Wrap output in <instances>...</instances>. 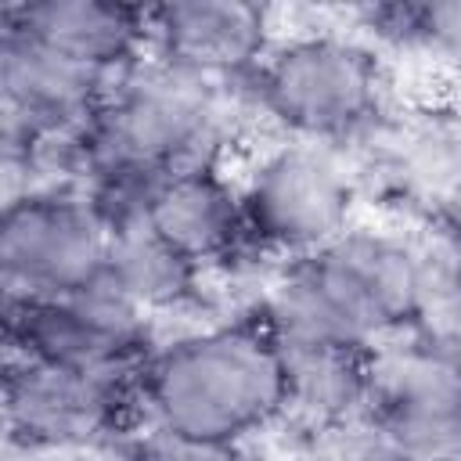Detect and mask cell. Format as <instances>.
<instances>
[{"mask_svg":"<svg viewBox=\"0 0 461 461\" xmlns=\"http://www.w3.org/2000/svg\"><path fill=\"white\" fill-rule=\"evenodd\" d=\"M425 267L396 238L342 230L306 252L267 303V331L277 342H324L364 349L375 335L418 317Z\"/></svg>","mask_w":461,"mask_h":461,"instance_id":"obj_1","label":"cell"},{"mask_svg":"<svg viewBox=\"0 0 461 461\" xmlns=\"http://www.w3.org/2000/svg\"><path fill=\"white\" fill-rule=\"evenodd\" d=\"M144 393L162 429L234 443L288 403L270 331L216 328L166 346L144 367Z\"/></svg>","mask_w":461,"mask_h":461,"instance_id":"obj_2","label":"cell"},{"mask_svg":"<svg viewBox=\"0 0 461 461\" xmlns=\"http://www.w3.org/2000/svg\"><path fill=\"white\" fill-rule=\"evenodd\" d=\"M220 126V94L212 79L184 72L162 58L130 61L115 72V90L104 86L86 119L83 155L94 169L155 166L191 169L212 166L209 148Z\"/></svg>","mask_w":461,"mask_h":461,"instance_id":"obj_3","label":"cell"},{"mask_svg":"<svg viewBox=\"0 0 461 461\" xmlns=\"http://www.w3.org/2000/svg\"><path fill=\"white\" fill-rule=\"evenodd\" d=\"M259 101L299 137H349L375 115L378 61L353 40L303 36L259 68Z\"/></svg>","mask_w":461,"mask_h":461,"instance_id":"obj_4","label":"cell"},{"mask_svg":"<svg viewBox=\"0 0 461 461\" xmlns=\"http://www.w3.org/2000/svg\"><path fill=\"white\" fill-rule=\"evenodd\" d=\"M104 241L86 198L25 191L0 209V285L25 292L22 299L65 295L101 270Z\"/></svg>","mask_w":461,"mask_h":461,"instance_id":"obj_5","label":"cell"},{"mask_svg":"<svg viewBox=\"0 0 461 461\" xmlns=\"http://www.w3.org/2000/svg\"><path fill=\"white\" fill-rule=\"evenodd\" d=\"M238 198L245 234L259 245L313 252L342 234L353 205V180L328 148L288 144L259 162Z\"/></svg>","mask_w":461,"mask_h":461,"instance_id":"obj_6","label":"cell"},{"mask_svg":"<svg viewBox=\"0 0 461 461\" xmlns=\"http://www.w3.org/2000/svg\"><path fill=\"white\" fill-rule=\"evenodd\" d=\"M7 335L29 360L72 371H119L144 342V310L101 270L54 299H18Z\"/></svg>","mask_w":461,"mask_h":461,"instance_id":"obj_7","label":"cell"},{"mask_svg":"<svg viewBox=\"0 0 461 461\" xmlns=\"http://www.w3.org/2000/svg\"><path fill=\"white\" fill-rule=\"evenodd\" d=\"M7 425L43 447H76L104 436L119 411L115 371H72L22 357L0 389Z\"/></svg>","mask_w":461,"mask_h":461,"instance_id":"obj_8","label":"cell"},{"mask_svg":"<svg viewBox=\"0 0 461 461\" xmlns=\"http://www.w3.org/2000/svg\"><path fill=\"white\" fill-rule=\"evenodd\" d=\"M158 58L202 79L249 72L267 47V11L241 0H176L148 11Z\"/></svg>","mask_w":461,"mask_h":461,"instance_id":"obj_9","label":"cell"},{"mask_svg":"<svg viewBox=\"0 0 461 461\" xmlns=\"http://www.w3.org/2000/svg\"><path fill=\"white\" fill-rule=\"evenodd\" d=\"M0 14L36 47L104 76L126 68L148 36V11L104 0H43Z\"/></svg>","mask_w":461,"mask_h":461,"instance_id":"obj_10","label":"cell"},{"mask_svg":"<svg viewBox=\"0 0 461 461\" xmlns=\"http://www.w3.org/2000/svg\"><path fill=\"white\" fill-rule=\"evenodd\" d=\"M144 223L194 267L227 256L245 238L241 198L212 166L169 173Z\"/></svg>","mask_w":461,"mask_h":461,"instance_id":"obj_11","label":"cell"},{"mask_svg":"<svg viewBox=\"0 0 461 461\" xmlns=\"http://www.w3.org/2000/svg\"><path fill=\"white\" fill-rule=\"evenodd\" d=\"M385 425L396 447L411 457H454L457 443V385L450 367L421 360L389 389Z\"/></svg>","mask_w":461,"mask_h":461,"instance_id":"obj_12","label":"cell"},{"mask_svg":"<svg viewBox=\"0 0 461 461\" xmlns=\"http://www.w3.org/2000/svg\"><path fill=\"white\" fill-rule=\"evenodd\" d=\"M101 274L144 313L191 295L198 267L162 241L148 223H130L108 234Z\"/></svg>","mask_w":461,"mask_h":461,"instance_id":"obj_13","label":"cell"},{"mask_svg":"<svg viewBox=\"0 0 461 461\" xmlns=\"http://www.w3.org/2000/svg\"><path fill=\"white\" fill-rule=\"evenodd\" d=\"M281 371L288 400L313 407L321 414L346 411L367 389V360L364 349L353 346H324V342H277Z\"/></svg>","mask_w":461,"mask_h":461,"instance_id":"obj_14","label":"cell"},{"mask_svg":"<svg viewBox=\"0 0 461 461\" xmlns=\"http://www.w3.org/2000/svg\"><path fill=\"white\" fill-rule=\"evenodd\" d=\"M371 25H378V32L389 40L443 43L447 50H454L461 7L454 0H447V4H389L371 14Z\"/></svg>","mask_w":461,"mask_h":461,"instance_id":"obj_15","label":"cell"},{"mask_svg":"<svg viewBox=\"0 0 461 461\" xmlns=\"http://www.w3.org/2000/svg\"><path fill=\"white\" fill-rule=\"evenodd\" d=\"M126 461H245L234 443H212V439H194L180 436L173 429L155 425L151 432L137 436L126 447Z\"/></svg>","mask_w":461,"mask_h":461,"instance_id":"obj_16","label":"cell"}]
</instances>
